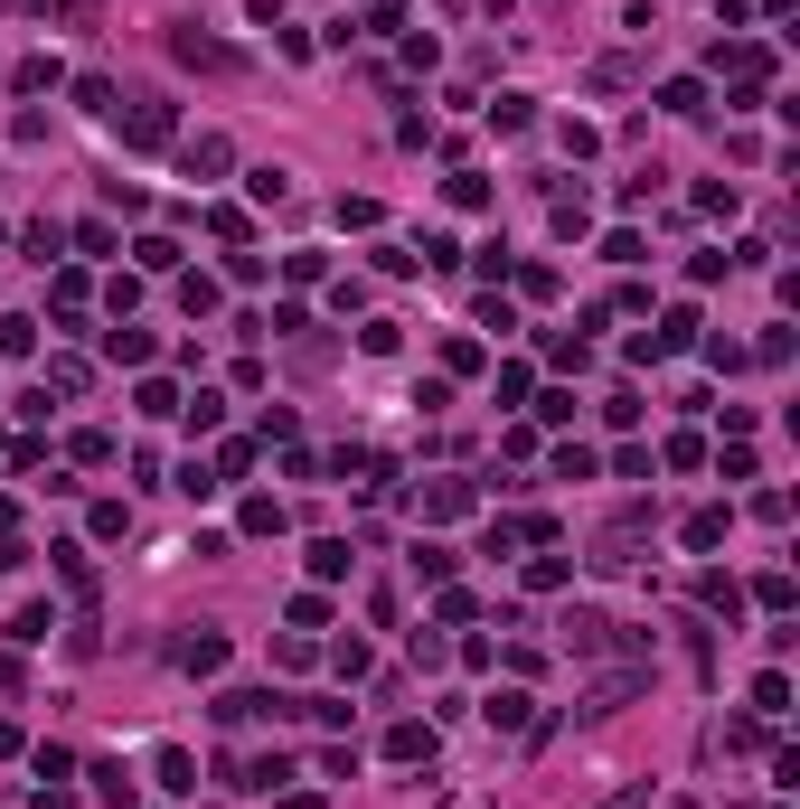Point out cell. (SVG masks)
I'll return each instance as SVG.
<instances>
[{
  "instance_id": "cell-14",
  "label": "cell",
  "mask_w": 800,
  "mask_h": 809,
  "mask_svg": "<svg viewBox=\"0 0 800 809\" xmlns=\"http://www.w3.org/2000/svg\"><path fill=\"white\" fill-rule=\"evenodd\" d=\"M20 245H28V264H57V255H67V227H57V217H38Z\"/></svg>"
},
{
  "instance_id": "cell-23",
  "label": "cell",
  "mask_w": 800,
  "mask_h": 809,
  "mask_svg": "<svg viewBox=\"0 0 800 809\" xmlns=\"http://www.w3.org/2000/svg\"><path fill=\"white\" fill-rule=\"evenodd\" d=\"M490 123H499V132H527V123H537V104H527V94H499Z\"/></svg>"
},
{
  "instance_id": "cell-28",
  "label": "cell",
  "mask_w": 800,
  "mask_h": 809,
  "mask_svg": "<svg viewBox=\"0 0 800 809\" xmlns=\"http://www.w3.org/2000/svg\"><path fill=\"white\" fill-rule=\"evenodd\" d=\"M245 471H255V442H227V452H217V489L245 481Z\"/></svg>"
},
{
  "instance_id": "cell-24",
  "label": "cell",
  "mask_w": 800,
  "mask_h": 809,
  "mask_svg": "<svg viewBox=\"0 0 800 809\" xmlns=\"http://www.w3.org/2000/svg\"><path fill=\"white\" fill-rule=\"evenodd\" d=\"M753 706H763V716H781V706H791V678L763 669V678H753Z\"/></svg>"
},
{
  "instance_id": "cell-12",
  "label": "cell",
  "mask_w": 800,
  "mask_h": 809,
  "mask_svg": "<svg viewBox=\"0 0 800 809\" xmlns=\"http://www.w3.org/2000/svg\"><path fill=\"white\" fill-rule=\"evenodd\" d=\"M47 555H57V575H67V593H76V602H94V565H85V546H47Z\"/></svg>"
},
{
  "instance_id": "cell-11",
  "label": "cell",
  "mask_w": 800,
  "mask_h": 809,
  "mask_svg": "<svg viewBox=\"0 0 800 809\" xmlns=\"http://www.w3.org/2000/svg\"><path fill=\"white\" fill-rule=\"evenodd\" d=\"M235 528H245V536H282V528H292V509H282V499H245Z\"/></svg>"
},
{
  "instance_id": "cell-29",
  "label": "cell",
  "mask_w": 800,
  "mask_h": 809,
  "mask_svg": "<svg viewBox=\"0 0 800 809\" xmlns=\"http://www.w3.org/2000/svg\"><path fill=\"white\" fill-rule=\"evenodd\" d=\"M556 481H593V452H584V442H556Z\"/></svg>"
},
{
  "instance_id": "cell-4",
  "label": "cell",
  "mask_w": 800,
  "mask_h": 809,
  "mask_svg": "<svg viewBox=\"0 0 800 809\" xmlns=\"http://www.w3.org/2000/svg\"><path fill=\"white\" fill-rule=\"evenodd\" d=\"M179 669H188V678H217V669H227V640H217V631H198V640H179Z\"/></svg>"
},
{
  "instance_id": "cell-20",
  "label": "cell",
  "mask_w": 800,
  "mask_h": 809,
  "mask_svg": "<svg viewBox=\"0 0 800 809\" xmlns=\"http://www.w3.org/2000/svg\"><path fill=\"white\" fill-rule=\"evenodd\" d=\"M697 602H706V612H726V622H734V612H744V593H734L726 575H697Z\"/></svg>"
},
{
  "instance_id": "cell-26",
  "label": "cell",
  "mask_w": 800,
  "mask_h": 809,
  "mask_svg": "<svg viewBox=\"0 0 800 809\" xmlns=\"http://www.w3.org/2000/svg\"><path fill=\"white\" fill-rule=\"evenodd\" d=\"M687 546H697V555L726 546V509H697V518H687Z\"/></svg>"
},
{
  "instance_id": "cell-25",
  "label": "cell",
  "mask_w": 800,
  "mask_h": 809,
  "mask_svg": "<svg viewBox=\"0 0 800 809\" xmlns=\"http://www.w3.org/2000/svg\"><path fill=\"white\" fill-rule=\"evenodd\" d=\"M123 358V368H151V330H114V339H104Z\"/></svg>"
},
{
  "instance_id": "cell-19",
  "label": "cell",
  "mask_w": 800,
  "mask_h": 809,
  "mask_svg": "<svg viewBox=\"0 0 800 809\" xmlns=\"http://www.w3.org/2000/svg\"><path fill=\"white\" fill-rule=\"evenodd\" d=\"M179 311H188V321H208V311H217V282L208 274H179Z\"/></svg>"
},
{
  "instance_id": "cell-27",
  "label": "cell",
  "mask_w": 800,
  "mask_h": 809,
  "mask_svg": "<svg viewBox=\"0 0 800 809\" xmlns=\"http://www.w3.org/2000/svg\"><path fill=\"white\" fill-rule=\"evenodd\" d=\"M94 790H104L114 809H132V772H123V763H94Z\"/></svg>"
},
{
  "instance_id": "cell-5",
  "label": "cell",
  "mask_w": 800,
  "mask_h": 809,
  "mask_svg": "<svg viewBox=\"0 0 800 809\" xmlns=\"http://www.w3.org/2000/svg\"><path fill=\"white\" fill-rule=\"evenodd\" d=\"M480 716H490V735H527V725H537V716H527V696H518V687H499L490 706H480Z\"/></svg>"
},
{
  "instance_id": "cell-33",
  "label": "cell",
  "mask_w": 800,
  "mask_h": 809,
  "mask_svg": "<svg viewBox=\"0 0 800 809\" xmlns=\"http://www.w3.org/2000/svg\"><path fill=\"white\" fill-rule=\"evenodd\" d=\"M329 622V593H292V631H321Z\"/></svg>"
},
{
  "instance_id": "cell-31",
  "label": "cell",
  "mask_w": 800,
  "mask_h": 809,
  "mask_svg": "<svg viewBox=\"0 0 800 809\" xmlns=\"http://www.w3.org/2000/svg\"><path fill=\"white\" fill-rule=\"evenodd\" d=\"M753 602H763V612H791V575H781V565H773V575L753 583Z\"/></svg>"
},
{
  "instance_id": "cell-18",
  "label": "cell",
  "mask_w": 800,
  "mask_h": 809,
  "mask_svg": "<svg viewBox=\"0 0 800 809\" xmlns=\"http://www.w3.org/2000/svg\"><path fill=\"white\" fill-rule=\"evenodd\" d=\"M659 104H669V114H706V85H697V76H669V85H659Z\"/></svg>"
},
{
  "instance_id": "cell-3",
  "label": "cell",
  "mask_w": 800,
  "mask_h": 809,
  "mask_svg": "<svg viewBox=\"0 0 800 809\" xmlns=\"http://www.w3.org/2000/svg\"><path fill=\"white\" fill-rule=\"evenodd\" d=\"M235 161V151H227V141H217V132H198V141H188V151H179V170H188V180H217V170H227Z\"/></svg>"
},
{
  "instance_id": "cell-30",
  "label": "cell",
  "mask_w": 800,
  "mask_h": 809,
  "mask_svg": "<svg viewBox=\"0 0 800 809\" xmlns=\"http://www.w3.org/2000/svg\"><path fill=\"white\" fill-rule=\"evenodd\" d=\"M38 348V321H0V358H28Z\"/></svg>"
},
{
  "instance_id": "cell-22",
  "label": "cell",
  "mask_w": 800,
  "mask_h": 809,
  "mask_svg": "<svg viewBox=\"0 0 800 809\" xmlns=\"http://www.w3.org/2000/svg\"><path fill=\"white\" fill-rule=\"evenodd\" d=\"M132 255H141V274H179V245H170V235H141Z\"/></svg>"
},
{
  "instance_id": "cell-17",
  "label": "cell",
  "mask_w": 800,
  "mask_h": 809,
  "mask_svg": "<svg viewBox=\"0 0 800 809\" xmlns=\"http://www.w3.org/2000/svg\"><path fill=\"white\" fill-rule=\"evenodd\" d=\"M151 772H161V790H198V763H188L179 743H161V763H151Z\"/></svg>"
},
{
  "instance_id": "cell-9",
  "label": "cell",
  "mask_w": 800,
  "mask_h": 809,
  "mask_svg": "<svg viewBox=\"0 0 800 809\" xmlns=\"http://www.w3.org/2000/svg\"><path fill=\"white\" fill-rule=\"evenodd\" d=\"M386 763H433V725H396V735H386Z\"/></svg>"
},
{
  "instance_id": "cell-6",
  "label": "cell",
  "mask_w": 800,
  "mask_h": 809,
  "mask_svg": "<svg viewBox=\"0 0 800 809\" xmlns=\"http://www.w3.org/2000/svg\"><path fill=\"white\" fill-rule=\"evenodd\" d=\"M123 141H132V151H161L170 141V104H141V114L123 123Z\"/></svg>"
},
{
  "instance_id": "cell-16",
  "label": "cell",
  "mask_w": 800,
  "mask_h": 809,
  "mask_svg": "<svg viewBox=\"0 0 800 809\" xmlns=\"http://www.w3.org/2000/svg\"><path fill=\"white\" fill-rule=\"evenodd\" d=\"M471 509V481H433L424 489V518H462Z\"/></svg>"
},
{
  "instance_id": "cell-15",
  "label": "cell",
  "mask_w": 800,
  "mask_h": 809,
  "mask_svg": "<svg viewBox=\"0 0 800 809\" xmlns=\"http://www.w3.org/2000/svg\"><path fill=\"white\" fill-rule=\"evenodd\" d=\"M687 339H697V311H687V301H679V311H669V321L650 330V348H659V358H669V348H687Z\"/></svg>"
},
{
  "instance_id": "cell-10",
  "label": "cell",
  "mask_w": 800,
  "mask_h": 809,
  "mask_svg": "<svg viewBox=\"0 0 800 809\" xmlns=\"http://www.w3.org/2000/svg\"><path fill=\"white\" fill-rule=\"evenodd\" d=\"M47 631H57V612H47V602H20V612H10V640H20V649H38Z\"/></svg>"
},
{
  "instance_id": "cell-2",
  "label": "cell",
  "mask_w": 800,
  "mask_h": 809,
  "mask_svg": "<svg viewBox=\"0 0 800 809\" xmlns=\"http://www.w3.org/2000/svg\"><path fill=\"white\" fill-rule=\"evenodd\" d=\"M255 716H282V696H264V687H227L217 696V725H255Z\"/></svg>"
},
{
  "instance_id": "cell-35",
  "label": "cell",
  "mask_w": 800,
  "mask_h": 809,
  "mask_svg": "<svg viewBox=\"0 0 800 809\" xmlns=\"http://www.w3.org/2000/svg\"><path fill=\"white\" fill-rule=\"evenodd\" d=\"M603 809H650V782H631V790H612Z\"/></svg>"
},
{
  "instance_id": "cell-7",
  "label": "cell",
  "mask_w": 800,
  "mask_h": 809,
  "mask_svg": "<svg viewBox=\"0 0 800 809\" xmlns=\"http://www.w3.org/2000/svg\"><path fill=\"white\" fill-rule=\"evenodd\" d=\"M565 649H584V659L612 649V622H603V612H565Z\"/></svg>"
},
{
  "instance_id": "cell-34",
  "label": "cell",
  "mask_w": 800,
  "mask_h": 809,
  "mask_svg": "<svg viewBox=\"0 0 800 809\" xmlns=\"http://www.w3.org/2000/svg\"><path fill=\"white\" fill-rule=\"evenodd\" d=\"M480 368V339H443V377H471Z\"/></svg>"
},
{
  "instance_id": "cell-32",
  "label": "cell",
  "mask_w": 800,
  "mask_h": 809,
  "mask_svg": "<svg viewBox=\"0 0 800 809\" xmlns=\"http://www.w3.org/2000/svg\"><path fill=\"white\" fill-rule=\"evenodd\" d=\"M593 227V208H584V188H575V198H556V235H584Z\"/></svg>"
},
{
  "instance_id": "cell-13",
  "label": "cell",
  "mask_w": 800,
  "mask_h": 809,
  "mask_svg": "<svg viewBox=\"0 0 800 809\" xmlns=\"http://www.w3.org/2000/svg\"><path fill=\"white\" fill-rule=\"evenodd\" d=\"M132 405H141L151 424H170V415H179V386H170V377H141V395H132Z\"/></svg>"
},
{
  "instance_id": "cell-21",
  "label": "cell",
  "mask_w": 800,
  "mask_h": 809,
  "mask_svg": "<svg viewBox=\"0 0 800 809\" xmlns=\"http://www.w3.org/2000/svg\"><path fill=\"white\" fill-rule=\"evenodd\" d=\"M57 76H67V67H57V57H28V67L10 76V94H47V85H57Z\"/></svg>"
},
{
  "instance_id": "cell-1",
  "label": "cell",
  "mask_w": 800,
  "mask_h": 809,
  "mask_svg": "<svg viewBox=\"0 0 800 809\" xmlns=\"http://www.w3.org/2000/svg\"><path fill=\"white\" fill-rule=\"evenodd\" d=\"M170 57H179V67H208V76H235V47L198 38V28H179V38H170Z\"/></svg>"
},
{
  "instance_id": "cell-8",
  "label": "cell",
  "mask_w": 800,
  "mask_h": 809,
  "mask_svg": "<svg viewBox=\"0 0 800 809\" xmlns=\"http://www.w3.org/2000/svg\"><path fill=\"white\" fill-rule=\"evenodd\" d=\"M349 565H358V555H349V536H321V546H311V583H339Z\"/></svg>"
}]
</instances>
